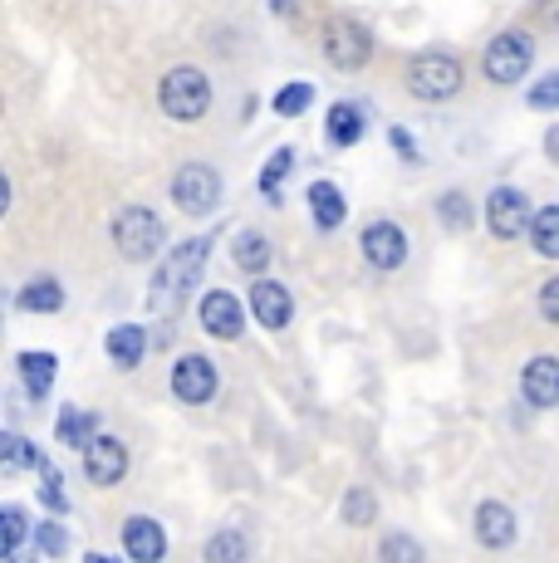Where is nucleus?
<instances>
[{
  "mask_svg": "<svg viewBox=\"0 0 559 563\" xmlns=\"http://www.w3.org/2000/svg\"><path fill=\"white\" fill-rule=\"evenodd\" d=\"M207 251H211V241H182L177 251H172L163 265H157L153 299H147V305H153V309H177L182 299L197 289L201 269H207Z\"/></svg>",
  "mask_w": 559,
  "mask_h": 563,
  "instance_id": "1",
  "label": "nucleus"
},
{
  "mask_svg": "<svg viewBox=\"0 0 559 563\" xmlns=\"http://www.w3.org/2000/svg\"><path fill=\"white\" fill-rule=\"evenodd\" d=\"M207 108H211V79L201 69L182 64V69H172L163 79V113L167 118L197 123V118H207Z\"/></svg>",
  "mask_w": 559,
  "mask_h": 563,
  "instance_id": "2",
  "label": "nucleus"
},
{
  "mask_svg": "<svg viewBox=\"0 0 559 563\" xmlns=\"http://www.w3.org/2000/svg\"><path fill=\"white\" fill-rule=\"evenodd\" d=\"M407 89H413L417 99H427V103H442V99H451V93L461 89V64L451 59V54H442V49L417 54V59L407 64Z\"/></svg>",
  "mask_w": 559,
  "mask_h": 563,
  "instance_id": "3",
  "label": "nucleus"
},
{
  "mask_svg": "<svg viewBox=\"0 0 559 563\" xmlns=\"http://www.w3.org/2000/svg\"><path fill=\"white\" fill-rule=\"evenodd\" d=\"M530 59H535V45L525 30H505L486 45L481 54V69H486L491 84H520L525 74H530Z\"/></svg>",
  "mask_w": 559,
  "mask_h": 563,
  "instance_id": "4",
  "label": "nucleus"
},
{
  "mask_svg": "<svg viewBox=\"0 0 559 563\" xmlns=\"http://www.w3.org/2000/svg\"><path fill=\"white\" fill-rule=\"evenodd\" d=\"M113 241L128 260H153L157 245H163V221L147 206H123L113 221Z\"/></svg>",
  "mask_w": 559,
  "mask_h": 563,
  "instance_id": "5",
  "label": "nucleus"
},
{
  "mask_svg": "<svg viewBox=\"0 0 559 563\" xmlns=\"http://www.w3.org/2000/svg\"><path fill=\"white\" fill-rule=\"evenodd\" d=\"M172 201H177V211H187V216H207L211 206L221 201V172L207 167V162L177 167V177H172Z\"/></svg>",
  "mask_w": 559,
  "mask_h": 563,
  "instance_id": "6",
  "label": "nucleus"
},
{
  "mask_svg": "<svg viewBox=\"0 0 559 563\" xmlns=\"http://www.w3.org/2000/svg\"><path fill=\"white\" fill-rule=\"evenodd\" d=\"M369 54H373V35H369V25H359L353 15H339V20H329L325 25V59L335 64V69H363L369 64Z\"/></svg>",
  "mask_w": 559,
  "mask_h": 563,
  "instance_id": "7",
  "label": "nucleus"
},
{
  "mask_svg": "<svg viewBox=\"0 0 559 563\" xmlns=\"http://www.w3.org/2000/svg\"><path fill=\"white\" fill-rule=\"evenodd\" d=\"M486 221H491V235H496V241H520V235H530L535 211H530V201H525V191L496 187L486 201Z\"/></svg>",
  "mask_w": 559,
  "mask_h": 563,
  "instance_id": "8",
  "label": "nucleus"
},
{
  "mask_svg": "<svg viewBox=\"0 0 559 563\" xmlns=\"http://www.w3.org/2000/svg\"><path fill=\"white\" fill-rule=\"evenodd\" d=\"M172 393H177V402H187V407L211 402V397H217V363L201 358V353L177 358V367H172Z\"/></svg>",
  "mask_w": 559,
  "mask_h": 563,
  "instance_id": "9",
  "label": "nucleus"
},
{
  "mask_svg": "<svg viewBox=\"0 0 559 563\" xmlns=\"http://www.w3.org/2000/svg\"><path fill=\"white\" fill-rule=\"evenodd\" d=\"M201 329H207L211 339H221V343H235L241 339V329H245L241 299L226 295V289H211V295L201 299Z\"/></svg>",
  "mask_w": 559,
  "mask_h": 563,
  "instance_id": "10",
  "label": "nucleus"
},
{
  "mask_svg": "<svg viewBox=\"0 0 559 563\" xmlns=\"http://www.w3.org/2000/svg\"><path fill=\"white\" fill-rule=\"evenodd\" d=\"M123 549L133 563H163L167 559V529L147 515H133L123 525Z\"/></svg>",
  "mask_w": 559,
  "mask_h": 563,
  "instance_id": "11",
  "label": "nucleus"
},
{
  "mask_svg": "<svg viewBox=\"0 0 559 563\" xmlns=\"http://www.w3.org/2000/svg\"><path fill=\"white\" fill-rule=\"evenodd\" d=\"M520 393H525V402L540 407V411L559 407V358L540 353V358L525 363V373H520Z\"/></svg>",
  "mask_w": 559,
  "mask_h": 563,
  "instance_id": "12",
  "label": "nucleus"
},
{
  "mask_svg": "<svg viewBox=\"0 0 559 563\" xmlns=\"http://www.w3.org/2000/svg\"><path fill=\"white\" fill-rule=\"evenodd\" d=\"M363 260H369L373 269H397L407 260V235L397 231L393 221H373L369 231H363Z\"/></svg>",
  "mask_w": 559,
  "mask_h": 563,
  "instance_id": "13",
  "label": "nucleus"
},
{
  "mask_svg": "<svg viewBox=\"0 0 559 563\" xmlns=\"http://www.w3.org/2000/svg\"><path fill=\"white\" fill-rule=\"evenodd\" d=\"M84 471H89L94 485H118L128 475V446L118 437H99L84 451Z\"/></svg>",
  "mask_w": 559,
  "mask_h": 563,
  "instance_id": "14",
  "label": "nucleus"
},
{
  "mask_svg": "<svg viewBox=\"0 0 559 563\" xmlns=\"http://www.w3.org/2000/svg\"><path fill=\"white\" fill-rule=\"evenodd\" d=\"M251 309H255V319H261V329H271V333H280L295 319V299H289V289L275 285V279H255Z\"/></svg>",
  "mask_w": 559,
  "mask_h": 563,
  "instance_id": "15",
  "label": "nucleus"
},
{
  "mask_svg": "<svg viewBox=\"0 0 559 563\" xmlns=\"http://www.w3.org/2000/svg\"><path fill=\"white\" fill-rule=\"evenodd\" d=\"M476 539L486 549H505V544H515V515L505 510L501 500H486L476 510Z\"/></svg>",
  "mask_w": 559,
  "mask_h": 563,
  "instance_id": "16",
  "label": "nucleus"
},
{
  "mask_svg": "<svg viewBox=\"0 0 559 563\" xmlns=\"http://www.w3.org/2000/svg\"><path fill=\"white\" fill-rule=\"evenodd\" d=\"M309 211H315L319 231H339L343 216H349V206H343L335 181H315V187H309Z\"/></svg>",
  "mask_w": 559,
  "mask_h": 563,
  "instance_id": "17",
  "label": "nucleus"
},
{
  "mask_svg": "<svg viewBox=\"0 0 559 563\" xmlns=\"http://www.w3.org/2000/svg\"><path fill=\"white\" fill-rule=\"evenodd\" d=\"M325 133H329V143H335V147H353L363 137V108L359 103H335V108H329Z\"/></svg>",
  "mask_w": 559,
  "mask_h": 563,
  "instance_id": "18",
  "label": "nucleus"
},
{
  "mask_svg": "<svg viewBox=\"0 0 559 563\" xmlns=\"http://www.w3.org/2000/svg\"><path fill=\"white\" fill-rule=\"evenodd\" d=\"M143 353H147V333L138 329V323H123V329L109 333V358L118 367H138L143 363Z\"/></svg>",
  "mask_w": 559,
  "mask_h": 563,
  "instance_id": "19",
  "label": "nucleus"
},
{
  "mask_svg": "<svg viewBox=\"0 0 559 563\" xmlns=\"http://www.w3.org/2000/svg\"><path fill=\"white\" fill-rule=\"evenodd\" d=\"M94 427H99V417H94V411H79V407H64L59 411V441H64V446H84V451H89L94 446V441H99V437H94Z\"/></svg>",
  "mask_w": 559,
  "mask_h": 563,
  "instance_id": "20",
  "label": "nucleus"
},
{
  "mask_svg": "<svg viewBox=\"0 0 559 563\" xmlns=\"http://www.w3.org/2000/svg\"><path fill=\"white\" fill-rule=\"evenodd\" d=\"M231 260H235L241 269H251V275H261V269L271 265V241H265L261 231H241V235L231 241Z\"/></svg>",
  "mask_w": 559,
  "mask_h": 563,
  "instance_id": "21",
  "label": "nucleus"
},
{
  "mask_svg": "<svg viewBox=\"0 0 559 563\" xmlns=\"http://www.w3.org/2000/svg\"><path fill=\"white\" fill-rule=\"evenodd\" d=\"M20 309H30V313H59L64 309V289H59V279H30L25 289H20Z\"/></svg>",
  "mask_w": 559,
  "mask_h": 563,
  "instance_id": "22",
  "label": "nucleus"
},
{
  "mask_svg": "<svg viewBox=\"0 0 559 563\" xmlns=\"http://www.w3.org/2000/svg\"><path fill=\"white\" fill-rule=\"evenodd\" d=\"M15 367L25 373V387H30L35 397H45L50 383H55V353H20Z\"/></svg>",
  "mask_w": 559,
  "mask_h": 563,
  "instance_id": "23",
  "label": "nucleus"
},
{
  "mask_svg": "<svg viewBox=\"0 0 559 563\" xmlns=\"http://www.w3.org/2000/svg\"><path fill=\"white\" fill-rule=\"evenodd\" d=\"M530 245H535V251H540L545 260H559V206H545V211H535Z\"/></svg>",
  "mask_w": 559,
  "mask_h": 563,
  "instance_id": "24",
  "label": "nucleus"
},
{
  "mask_svg": "<svg viewBox=\"0 0 559 563\" xmlns=\"http://www.w3.org/2000/svg\"><path fill=\"white\" fill-rule=\"evenodd\" d=\"M245 534H235V529H221V534H211L207 544V563H245Z\"/></svg>",
  "mask_w": 559,
  "mask_h": 563,
  "instance_id": "25",
  "label": "nucleus"
},
{
  "mask_svg": "<svg viewBox=\"0 0 559 563\" xmlns=\"http://www.w3.org/2000/svg\"><path fill=\"white\" fill-rule=\"evenodd\" d=\"M379 559L383 563H423V544L413 534H388L379 544Z\"/></svg>",
  "mask_w": 559,
  "mask_h": 563,
  "instance_id": "26",
  "label": "nucleus"
},
{
  "mask_svg": "<svg viewBox=\"0 0 559 563\" xmlns=\"http://www.w3.org/2000/svg\"><path fill=\"white\" fill-rule=\"evenodd\" d=\"M0 529H6V534H0V549H6V559L20 554V544H25V534H30L25 510H15V505H10V510L0 515Z\"/></svg>",
  "mask_w": 559,
  "mask_h": 563,
  "instance_id": "27",
  "label": "nucleus"
},
{
  "mask_svg": "<svg viewBox=\"0 0 559 563\" xmlns=\"http://www.w3.org/2000/svg\"><path fill=\"white\" fill-rule=\"evenodd\" d=\"M309 103H315V89H309V84H285V89L275 93V113L280 118H299Z\"/></svg>",
  "mask_w": 559,
  "mask_h": 563,
  "instance_id": "28",
  "label": "nucleus"
},
{
  "mask_svg": "<svg viewBox=\"0 0 559 563\" xmlns=\"http://www.w3.org/2000/svg\"><path fill=\"white\" fill-rule=\"evenodd\" d=\"M373 515H379V505H373L369 490H349V495H343V519H349V525H373Z\"/></svg>",
  "mask_w": 559,
  "mask_h": 563,
  "instance_id": "29",
  "label": "nucleus"
},
{
  "mask_svg": "<svg viewBox=\"0 0 559 563\" xmlns=\"http://www.w3.org/2000/svg\"><path fill=\"white\" fill-rule=\"evenodd\" d=\"M289 162H295V153H289V147H280V153H275L271 162H265V172H261V191H265V197H275V187L285 181Z\"/></svg>",
  "mask_w": 559,
  "mask_h": 563,
  "instance_id": "30",
  "label": "nucleus"
},
{
  "mask_svg": "<svg viewBox=\"0 0 559 563\" xmlns=\"http://www.w3.org/2000/svg\"><path fill=\"white\" fill-rule=\"evenodd\" d=\"M0 451H6V465H10V471H25V465H40V456H35V451H30L20 437H6V441H0Z\"/></svg>",
  "mask_w": 559,
  "mask_h": 563,
  "instance_id": "31",
  "label": "nucleus"
},
{
  "mask_svg": "<svg viewBox=\"0 0 559 563\" xmlns=\"http://www.w3.org/2000/svg\"><path fill=\"white\" fill-rule=\"evenodd\" d=\"M442 216H447V225H467L471 221V201L461 197V191H447V197H442Z\"/></svg>",
  "mask_w": 559,
  "mask_h": 563,
  "instance_id": "32",
  "label": "nucleus"
},
{
  "mask_svg": "<svg viewBox=\"0 0 559 563\" xmlns=\"http://www.w3.org/2000/svg\"><path fill=\"white\" fill-rule=\"evenodd\" d=\"M530 108H559V74H550V79H540L530 89Z\"/></svg>",
  "mask_w": 559,
  "mask_h": 563,
  "instance_id": "33",
  "label": "nucleus"
},
{
  "mask_svg": "<svg viewBox=\"0 0 559 563\" xmlns=\"http://www.w3.org/2000/svg\"><path fill=\"white\" fill-rule=\"evenodd\" d=\"M35 539H40V549H45L50 559H59L64 549H69V544H64V529H59V525H40V529H35Z\"/></svg>",
  "mask_w": 559,
  "mask_h": 563,
  "instance_id": "34",
  "label": "nucleus"
},
{
  "mask_svg": "<svg viewBox=\"0 0 559 563\" xmlns=\"http://www.w3.org/2000/svg\"><path fill=\"white\" fill-rule=\"evenodd\" d=\"M40 471H45V505L50 510H69V500H64V490H59V475L50 471L45 461H40Z\"/></svg>",
  "mask_w": 559,
  "mask_h": 563,
  "instance_id": "35",
  "label": "nucleus"
},
{
  "mask_svg": "<svg viewBox=\"0 0 559 563\" xmlns=\"http://www.w3.org/2000/svg\"><path fill=\"white\" fill-rule=\"evenodd\" d=\"M540 313H545L550 323H559V279H550V285L540 289Z\"/></svg>",
  "mask_w": 559,
  "mask_h": 563,
  "instance_id": "36",
  "label": "nucleus"
},
{
  "mask_svg": "<svg viewBox=\"0 0 559 563\" xmlns=\"http://www.w3.org/2000/svg\"><path fill=\"white\" fill-rule=\"evenodd\" d=\"M393 143H397V153H403V157H417V153H413V143H407V133H403V128H393Z\"/></svg>",
  "mask_w": 559,
  "mask_h": 563,
  "instance_id": "37",
  "label": "nucleus"
},
{
  "mask_svg": "<svg viewBox=\"0 0 559 563\" xmlns=\"http://www.w3.org/2000/svg\"><path fill=\"white\" fill-rule=\"evenodd\" d=\"M540 15H545V20H550V25H555V30H559V0H545V5H540Z\"/></svg>",
  "mask_w": 559,
  "mask_h": 563,
  "instance_id": "38",
  "label": "nucleus"
},
{
  "mask_svg": "<svg viewBox=\"0 0 559 563\" xmlns=\"http://www.w3.org/2000/svg\"><path fill=\"white\" fill-rule=\"evenodd\" d=\"M550 157H555V162H559V133H555V137H550Z\"/></svg>",
  "mask_w": 559,
  "mask_h": 563,
  "instance_id": "39",
  "label": "nucleus"
},
{
  "mask_svg": "<svg viewBox=\"0 0 559 563\" xmlns=\"http://www.w3.org/2000/svg\"><path fill=\"white\" fill-rule=\"evenodd\" d=\"M84 563H113V559H103V554H89V559H84Z\"/></svg>",
  "mask_w": 559,
  "mask_h": 563,
  "instance_id": "40",
  "label": "nucleus"
}]
</instances>
